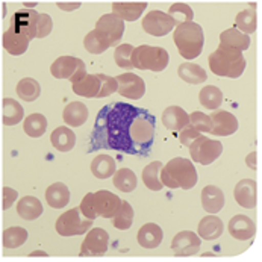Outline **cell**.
<instances>
[{
	"label": "cell",
	"mask_w": 262,
	"mask_h": 262,
	"mask_svg": "<svg viewBox=\"0 0 262 262\" xmlns=\"http://www.w3.org/2000/svg\"><path fill=\"white\" fill-rule=\"evenodd\" d=\"M161 120H162V124L168 130H181L189 123V117L185 113V110H182L181 106H176V105H171L167 110H164Z\"/></svg>",
	"instance_id": "24"
},
{
	"label": "cell",
	"mask_w": 262,
	"mask_h": 262,
	"mask_svg": "<svg viewBox=\"0 0 262 262\" xmlns=\"http://www.w3.org/2000/svg\"><path fill=\"white\" fill-rule=\"evenodd\" d=\"M189 117V124L194 126L199 132L202 134H209L211 132V118L209 115L200 113V111H194V113L188 114Z\"/></svg>",
	"instance_id": "46"
},
{
	"label": "cell",
	"mask_w": 262,
	"mask_h": 262,
	"mask_svg": "<svg viewBox=\"0 0 262 262\" xmlns=\"http://www.w3.org/2000/svg\"><path fill=\"white\" fill-rule=\"evenodd\" d=\"M164 232L156 223H147L138 232V244L144 249H156L162 243Z\"/></svg>",
	"instance_id": "25"
},
{
	"label": "cell",
	"mask_w": 262,
	"mask_h": 262,
	"mask_svg": "<svg viewBox=\"0 0 262 262\" xmlns=\"http://www.w3.org/2000/svg\"><path fill=\"white\" fill-rule=\"evenodd\" d=\"M117 80V91L120 96L127 97L130 100H140L144 97L146 83L144 80L135 73H121L115 77Z\"/></svg>",
	"instance_id": "13"
},
{
	"label": "cell",
	"mask_w": 262,
	"mask_h": 262,
	"mask_svg": "<svg viewBox=\"0 0 262 262\" xmlns=\"http://www.w3.org/2000/svg\"><path fill=\"white\" fill-rule=\"evenodd\" d=\"M17 214L20 215V219L32 222L38 219L42 214V205L34 195H26L23 199L18 200L17 203Z\"/></svg>",
	"instance_id": "29"
},
{
	"label": "cell",
	"mask_w": 262,
	"mask_h": 262,
	"mask_svg": "<svg viewBox=\"0 0 262 262\" xmlns=\"http://www.w3.org/2000/svg\"><path fill=\"white\" fill-rule=\"evenodd\" d=\"M173 39L179 50V55L187 61L195 59L202 53L203 44H205L203 29L195 21H187V23L178 25L173 34Z\"/></svg>",
	"instance_id": "4"
},
{
	"label": "cell",
	"mask_w": 262,
	"mask_h": 262,
	"mask_svg": "<svg viewBox=\"0 0 262 262\" xmlns=\"http://www.w3.org/2000/svg\"><path fill=\"white\" fill-rule=\"evenodd\" d=\"M256 6L250 5L249 9H244L241 12H238L236 18H235V25L233 28L244 32V34H253L258 28V15H256Z\"/></svg>",
	"instance_id": "33"
},
{
	"label": "cell",
	"mask_w": 262,
	"mask_h": 262,
	"mask_svg": "<svg viewBox=\"0 0 262 262\" xmlns=\"http://www.w3.org/2000/svg\"><path fill=\"white\" fill-rule=\"evenodd\" d=\"M202 206L208 214H217L225 206V192L215 185H206L202 189Z\"/></svg>",
	"instance_id": "22"
},
{
	"label": "cell",
	"mask_w": 262,
	"mask_h": 262,
	"mask_svg": "<svg viewBox=\"0 0 262 262\" xmlns=\"http://www.w3.org/2000/svg\"><path fill=\"white\" fill-rule=\"evenodd\" d=\"M199 100L203 108L206 110H219L223 103V93L219 86L214 85H206L200 90L199 93Z\"/></svg>",
	"instance_id": "34"
},
{
	"label": "cell",
	"mask_w": 262,
	"mask_h": 262,
	"mask_svg": "<svg viewBox=\"0 0 262 262\" xmlns=\"http://www.w3.org/2000/svg\"><path fill=\"white\" fill-rule=\"evenodd\" d=\"M113 184L121 192H132L138 185L137 174L130 168L115 170V173L113 174Z\"/></svg>",
	"instance_id": "37"
},
{
	"label": "cell",
	"mask_w": 262,
	"mask_h": 262,
	"mask_svg": "<svg viewBox=\"0 0 262 262\" xmlns=\"http://www.w3.org/2000/svg\"><path fill=\"white\" fill-rule=\"evenodd\" d=\"M28 236H29L28 230L20 226L8 227L3 232V247L5 249H18L20 246H23L26 243Z\"/></svg>",
	"instance_id": "41"
},
{
	"label": "cell",
	"mask_w": 262,
	"mask_h": 262,
	"mask_svg": "<svg viewBox=\"0 0 262 262\" xmlns=\"http://www.w3.org/2000/svg\"><path fill=\"white\" fill-rule=\"evenodd\" d=\"M38 17H39V12H37L35 9H29V8L20 9L11 17L9 26L32 39V38H37Z\"/></svg>",
	"instance_id": "16"
},
{
	"label": "cell",
	"mask_w": 262,
	"mask_h": 262,
	"mask_svg": "<svg viewBox=\"0 0 262 262\" xmlns=\"http://www.w3.org/2000/svg\"><path fill=\"white\" fill-rule=\"evenodd\" d=\"M147 9V3H114L113 12L123 21H135Z\"/></svg>",
	"instance_id": "31"
},
{
	"label": "cell",
	"mask_w": 262,
	"mask_h": 262,
	"mask_svg": "<svg viewBox=\"0 0 262 262\" xmlns=\"http://www.w3.org/2000/svg\"><path fill=\"white\" fill-rule=\"evenodd\" d=\"M202 239L195 232L184 230L174 235L171 241V250L176 256H194L199 253Z\"/></svg>",
	"instance_id": "15"
},
{
	"label": "cell",
	"mask_w": 262,
	"mask_h": 262,
	"mask_svg": "<svg viewBox=\"0 0 262 262\" xmlns=\"http://www.w3.org/2000/svg\"><path fill=\"white\" fill-rule=\"evenodd\" d=\"M209 69L215 76L220 77H230L236 79L244 73L246 70V59L241 50L230 49V47H222L209 55Z\"/></svg>",
	"instance_id": "3"
},
{
	"label": "cell",
	"mask_w": 262,
	"mask_h": 262,
	"mask_svg": "<svg viewBox=\"0 0 262 262\" xmlns=\"http://www.w3.org/2000/svg\"><path fill=\"white\" fill-rule=\"evenodd\" d=\"M91 173L96 179H110L115 173V161L110 155H97L91 162Z\"/></svg>",
	"instance_id": "32"
},
{
	"label": "cell",
	"mask_w": 262,
	"mask_h": 262,
	"mask_svg": "<svg viewBox=\"0 0 262 262\" xmlns=\"http://www.w3.org/2000/svg\"><path fill=\"white\" fill-rule=\"evenodd\" d=\"M223 230H225V225H223L222 219H219L215 214H212V215H206L200 220L199 227H197V235L206 241H214L223 235Z\"/></svg>",
	"instance_id": "23"
},
{
	"label": "cell",
	"mask_w": 262,
	"mask_h": 262,
	"mask_svg": "<svg viewBox=\"0 0 262 262\" xmlns=\"http://www.w3.org/2000/svg\"><path fill=\"white\" fill-rule=\"evenodd\" d=\"M141 26H143V31L151 37H164L171 32L176 23L167 12L155 9V11L147 12V15L143 18Z\"/></svg>",
	"instance_id": "12"
},
{
	"label": "cell",
	"mask_w": 262,
	"mask_h": 262,
	"mask_svg": "<svg viewBox=\"0 0 262 262\" xmlns=\"http://www.w3.org/2000/svg\"><path fill=\"white\" fill-rule=\"evenodd\" d=\"M162 168V162L161 161H153L149 165L143 170V182L146 188H149L151 191H161L162 189V182L159 179V171Z\"/></svg>",
	"instance_id": "43"
},
{
	"label": "cell",
	"mask_w": 262,
	"mask_h": 262,
	"mask_svg": "<svg viewBox=\"0 0 262 262\" xmlns=\"http://www.w3.org/2000/svg\"><path fill=\"white\" fill-rule=\"evenodd\" d=\"M72 88L75 94L86 99H99L102 91V77L100 75H90L86 73V69L82 67L70 77Z\"/></svg>",
	"instance_id": "9"
},
{
	"label": "cell",
	"mask_w": 262,
	"mask_h": 262,
	"mask_svg": "<svg viewBox=\"0 0 262 262\" xmlns=\"http://www.w3.org/2000/svg\"><path fill=\"white\" fill-rule=\"evenodd\" d=\"M227 229H229L230 236L238 239V241L252 239L256 233V225L253 223V220L250 217L241 215V214L230 219Z\"/></svg>",
	"instance_id": "19"
},
{
	"label": "cell",
	"mask_w": 262,
	"mask_h": 262,
	"mask_svg": "<svg viewBox=\"0 0 262 262\" xmlns=\"http://www.w3.org/2000/svg\"><path fill=\"white\" fill-rule=\"evenodd\" d=\"M41 94V86L38 80L32 77H25L17 83V96L25 102H34Z\"/></svg>",
	"instance_id": "40"
},
{
	"label": "cell",
	"mask_w": 262,
	"mask_h": 262,
	"mask_svg": "<svg viewBox=\"0 0 262 262\" xmlns=\"http://www.w3.org/2000/svg\"><path fill=\"white\" fill-rule=\"evenodd\" d=\"M191 159L202 165H209L223 153V144L217 140H211L205 135H199L189 146Z\"/></svg>",
	"instance_id": "7"
},
{
	"label": "cell",
	"mask_w": 262,
	"mask_h": 262,
	"mask_svg": "<svg viewBox=\"0 0 262 262\" xmlns=\"http://www.w3.org/2000/svg\"><path fill=\"white\" fill-rule=\"evenodd\" d=\"M50 141H52V146L56 150H59L62 153L70 151V150L75 149L76 146V134L70 127L59 126L52 132Z\"/></svg>",
	"instance_id": "27"
},
{
	"label": "cell",
	"mask_w": 262,
	"mask_h": 262,
	"mask_svg": "<svg viewBox=\"0 0 262 262\" xmlns=\"http://www.w3.org/2000/svg\"><path fill=\"white\" fill-rule=\"evenodd\" d=\"M199 135H202V132H199L194 126H191L188 123L185 127L181 129V134H179V141L184 144V146H189Z\"/></svg>",
	"instance_id": "47"
},
{
	"label": "cell",
	"mask_w": 262,
	"mask_h": 262,
	"mask_svg": "<svg viewBox=\"0 0 262 262\" xmlns=\"http://www.w3.org/2000/svg\"><path fill=\"white\" fill-rule=\"evenodd\" d=\"M140 110L141 108H135L134 105L123 102L103 106L97 114L91 134V150L111 149L129 155H138L130 140L129 127Z\"/></svg>",
	"instance_id": "1"
},
{
	"label": "cell",
	"mask_w": 262,
	"mask_h": 262,
	"mask_svg": "<svg viewBox=\"0 0 262 262\" xmlns=\"http://www.w3.org/2000/svg\"><path fill=\"white\" fill-rule=\"evenodd\" d=\"M46 202L53 209H61L69 205L70 202V191L66 184L55 182L46 189Z\"/></svg>",
	"instance_id": "26"
},
{
	"label": "cell",
	"mask_w": 262,
	"mask_h": 262,
	"mask_svg": "<svg viewBox=\"0 0 262 262\" xmlns=\"http://www.w3.org/2000/svg\"><path fill=\"white\" fill-rule=\"evenodd\" d=\"M91 205L96 217L113 219L121 205V199L108 189H99L97 192H91Z\"/></svg>",
	"instance_id": "11"
},
{
	"label": "cell",
	"mask_w": 262,
	"mask_h": 262,
	"mask_svg": "<svg viewBox=\"0 0 262 262\" xmlns=\"http://www.w3.org/2000/svg\"><path fill=\"white\" fill-rule=\"evenodd\" d=\"M134 46L130 44H120L117 46L115 52H114V59H115V64L120 67V69H124V70H130L134 69L132 66V52H134Z\"/></svg>",
	"instance_id": "44"
},
{
	"label": "cell",
	"mask_w": 262,
	"mask_h": 262,
	"mask_svg": "<svg viewBox=\"0 0 262 262\" xmlns=\"http://www.w3.org/2000/svg\"><path fill=\"white\" fill-rule=\"evenodd\" d=\"M17 197H18V192L14 188H3V209H9L12 203L17 200Z\"/></svg>",
	"instance_id": "48"
},
{
	"label": "cell",
	"mask_w": 262,
	"mask_h": 262,
	"mask_svg": "<svg viewBox=\"0 0 262 262\" xmlns=\"http://www.w3.org/2000/svg\"><path fill=\"white\" fill-rule=\"evenodd\" d=\"M246 164L250 167V170L256 171V168H258V153H256V151H252V153L246 158Z\"/></svg>",
	"instance_id": "49"
},
{
	"label": "cell",
	"mask_w": 262,
	"mask_h": 262,
	"mask_svg": "<svg viewBox=\"0 0 262 262\" xmlns=\"http://www.w3.org/2000/svg\"><path fill=\"white\" fill-rule=\"evenodd\" d=\"M94 29H97L103 37L106 38L113 47V46H117L120 42V39L124 34V21L118 15H115L114 12L105 14L97 20Z\"/></svg>",
	"instance_id": "14"
},
{
	"label": "cell",
	"mask_w": 262,
	"mask_h": 262,
	"mask_svg": "<svg viewBox=\"0 0 262 262\" xmlns=\"http://www.w3.org/2000/svg\"><path fill=\"white\" fill-rule=\"evenodd\" d=\"M129 135L138 155L149 153L155 138V117L141 108L130 123Z\"/></svg>",
	"instance_id": "5"
},
{
	"label": "cell",
	"mask_w": 262,
	"mask_h": 262,
	"mask_svg": "<svg viewBox=\"0 0 262 262\" xmlns=\"http://www.w3.org/2000/svg\"><path fill=\"white\" fill-rule=\"evenodd\" d=\"M29 256H47V253L46 252H32Z\"/></svg>",
	"instance_id": "51"
},
{
	"label": "cell",
	"mask_w": 262,
	"mask_h": 262,
	"mask_svg": "<svg viewBox=\"0 0 262 262\" xmlns=\"http://www.w3.org/2000/svg\"><path fill=\"white\" fill-rule=\"evenodd\" d=\"M88 108L82 102H72L64 108L62 118L70 127H79L88 120Z\"/></svg>",
	"instance_id": "30"
},
{
	"label": "cell",
	"mask_w": 262,
	"mask_h": 262,
	"mask_svg": "<svg viewBox=\"0 0 262 262\" xmlns=\"http://www.w3.org/2000/svg\"><path fill=\"white\" fill-rule=\"evenodd\" d=\"M130 61H132V66L138 70L162 72L168 66L170 55L162 47L143 44L134 49Z\"/></svg>",
	"instance_id": "6"
},
{
	"label": "cell",
	"mask_w": 262,
	"mask_h": 262,
	"mask_svg": "<svg viewBox=\"0 0 262 262\" xmlns=\"http://www.w3.org/2000/svg\"><path fill=\"white\" fill-rule=\"evenodd\" d=\"M178 75L179 77L187 82L189 85H199L203 83L206 80V72L199 66V64H192V62H184L179 66L178 69Z\"/></svg>",
	"instance_id": "35"
},
{
	"label": "cell",
	"mask_w": 262,
	"mask_h": 262,
	"mask_svg": "<svg viewBox=\"0 0 262 262\" xmlns=\"http://www.w3.org/2000/svg\"><path fill=\"white\" fill-rule=\"evenodd\" d=\"M211 118V132L215 137H229L238 130V120L229 111H214Z\"/></svg>",
	"instance_id": "17"
},
{
	"label": "cell",
	"mask_w": 262,
	"mask_h": 262,
	"mask_svg": "<svg viewBox=\"0 0 262 262\" xmlns=\"http://www.w3.org/2000/svg\"><path fill=\"white\" fill-rule=\"evenodd\" d=\"M80 6V3H58V8L62 11H75Z\"/></svg>",
	"instance_id": "50"
},
{
	"label": "cell",
	"mask_w": 262,
	"mask_h": 262,
	"mask_svg": "<svg viewBox=\"0 0 262 262\" xmlns=\"http://www.w3.org/2000/svg\"><path fill=\"white\" fill-rule=\"evenodd\" d=\"M220 46L222 47H230V49H238L241 52L247 50L250 46V37L235 28L226 29L220 35Z\"/></svg>",
	"instance_id": "28"
},
{
	"label": "cell",
	"mask_w": 262,
	"mask_h": 262,
	"mask_svg": "<svg viewBox=\"0 0 262 262\" xmlns=\"http://www.w3.org/2000/svg\"><path fill=\"white\" fill-rule=\"evenodd\" d=\"M47 129V118L42 114H31L23 120V130L31 138H39Z\"/></svg>",
	"instance_id": "38"
},
{
	"label": "cell",
	"mask_w": 262,
	"mask_h": 262,
	"mask_svg": "<svg viewBox=\"0 0 262 262\" xmlns=\"http://www.w3.org/2000/svg\"><path fill=\"white\" fill-rule=\"evenodd\" d=\"M233 197L241 208L253 209L258 203V185L253 179H243L236 184Z\"/></svg>",
	"instance_id": "18"
},
{
	"label": "cell",
	"mask_w": 262,
	"mask_h": 262,
	"mask_svg": "<svg viewBox=\"0 0 262 262\" xmlns=\"http://www.w3.org/2000/svg\"><path fill=\"white\" fill-rule=\"evenodd\" d=\"M25 118V110L23 106L14 100V99H3V124L6 126H15Z\"/></svg>",
	"instance_id": "36"
},
{
	"label": "cell",
	"mask_w": 262,
	"mask_h": 262,
	"mask_svg": "<svg viewBox=\"0 0 262 262\" xmlns=\"http://www.w3.org/2000/svg\"><path fill=\"white\" fill-rule=\"evenodd\" d=\"M85 67V62L79 58H75V56H59L50 67V73L53 77L56 79H70L73 77L75 73L79 70Z\"/></svg>",
	"instance_id": "20"
},
{
	"label": "cell",
	"mask_w": 262,
	"mask_h": 262,
	"mask_svg": "<svg viewBox=\"0 0 262 262\" xmlns=\"http://www.w3.org/2000/svg\"><path fill=\"white\" fill-rule=\"evenodd\" d=\"M168 15L174 20L176 25L192 21V18H194V12H192L191 6L187 5V3H174V5H171L170 9H168Z\"/></svg>",
	"instance_id": "45"
},
{
	"label": "cell",
	"mask_w": 262,
	"mask_h": 262,
	"mask_svg": "<svg viewBox=\"0 0 262 262\" xmlns=\"http://www.w3.org/2000/svg\"><path fill=\"white\" fill-rule=\"evenodd\" d=\"M83 47L86 49V52H90L93 55H100L105 50H108L111 47V44L97 29H93L83 38Z\"/></svg>",
	"instance_id": "39"
},
{
	"label": "cell",
	"mask_w": 262,
	"mask_h": 262,
	"mask_svg": "<svg viewBox=\"0 0 262 262\" xmlns=\"http://www.w3.org/2000/svg\"><path fill=\"white\" fill-rule=\"evenodd\" d=\"M134 223V208L130 206L129 202L121 200V205L118 211L113 217V225L118 230H127Z\"/></svg>",
	"instance_id": "42"
},
{
	"label": "cell",
	"mask_w": 262,
	"mask_h": 262,
	"mask_svg": "<svg viewBox=\"0 0 262 262\" xmlns=\"http://www.w3.org/2000/svg\"><path fill=\"white\" fill-rule=\"evenodd\" d=\"M110 247V235L102 227L88 230L80 246V256H103Z\"/></svg>",
	"instance_id": "10"
},
{
	"label": "cell",
	"mask_w": 262,
	"mask_h": 262,
	"mask_svg": "<svg viewBox=\"0 0 262 262\" xmlns=\"http://www.w3.org/2000/svg\"><path fill=\"white\" fill-rule=\"evenodd\" d=\"M161 182L162 185L170 189L182 188V189H191L197 185L199 176L194 164L187 159L176 156L171 161H168L161 168Z\"/></svg>",
	"instance_id": "2"
},
{
	"label": "cell",
	"mask_w": 262,
	"mask_h": 262,
	"mask_svg": "<svg viewBox=\"0 0 262 262\" xmlns=\"http://www.w3.org/2000/svg\"><path fill=\"white\" fill-rule=\"evenodd\" d=\"M29 42H31V38L20 34L11 26L3 34V47L9 55H14V56L23 55L28 50Z\"/></svg>",
	"instance_id": "21"
},
{
	"label": "cell",
	"mask_w": 262,
	"mask_h": 262,
	"mask_svg": "<svg viewBox=\"0 0 262 262\" xmlns=\"http://www.w3.org/2000/svg\"><path fill=\"white\" fill-rule=\"evenodd\" d=\"M91 226H93V220L82 217L79 208H73L58 217L55 229L61 236H76V235L86 233V230H90Z\"/></svg>",
	"instance_id": "8"
}]
</instances>
